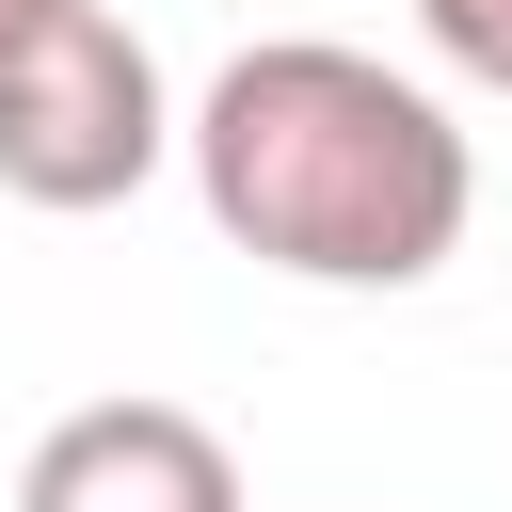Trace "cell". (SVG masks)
I'll list each match as a JSON object with an SVG mask.
<instances>
[{
  "label": "cell",
  "mask_w": 512,
  "mask_h": 512,
  "mask_svg": "<svg viewBox=\"0 0 512 512\" xmlns=\"http://www.w3.org/2000/svg\"><path fill=\"white\" fill-rule=\"evenodd\" d=\"M176 160H192L208 224L288 288H432L480 224V160H464L448 96L336 32H256L176 112Z\"/></svg>",
  "instance_id": "6da1fadb"
},
{
  "label": "cell",
  "mask_w": 512,
  "mask_h": 512,
  "mask_svg": "<svg viewBox=\"0 0 512 512\" xmlns=\"http://www.w3.org/2000/svg\"><path fill=\"white\" fill-rule=\"evenodd\" d=\"M176 160L160 48L112 0H32L0 32V192L16 208H128Z\"/></svg>",
  "instance_id": "7a4b0ae2"
},
{
  "label": "cell",
  "mask_w": 512,
  "mask_h": 512,
  "mask_svg": "<svg viewBox=\"0 0 512 512\" xmlns=\"http://www.w3.org/2000/svg\"><path fill=\"white\" fill-rule=\"evenodd\" d=\"M16 512H240V448L192 400H80L32 432Z\"/></svg>",
  "instance_id": "3957f363"
},
{
  "label": "cell",
  "mask_w": 512,
  "mask_h": 512,
  "mask_svg": "<svg viewBox=\"0 0 512 512\" xmlns=\"http://www.w3.org/2000/svg\"><path fill=\"white\" fill-rule=\"evenodd\" d=\"M416 32H432V64H448V80L512 96V0H416Z\"/></svg>",
  "instance_id": "277c9868"
},
{
  "label": "cell",
  "mask_w": 512,
  "mask_h": 512,
  "mask_svg": "<svg viewBox=\"0 0 512 512\" xmlns=\"http://www.w3.org/2000/svg\"><path fill=\"white\" fill-rule=\"evenodd\" d=\"M16 16H32V0H0V32H16Z\"/></svg>",
  "instance_id": "5b68a950"
}]
</instances>
